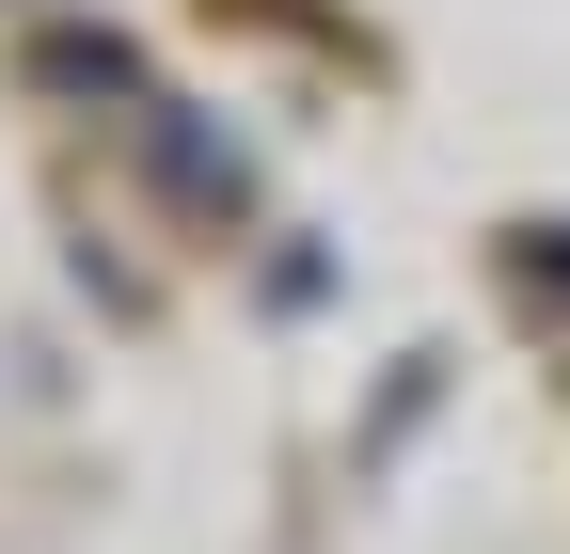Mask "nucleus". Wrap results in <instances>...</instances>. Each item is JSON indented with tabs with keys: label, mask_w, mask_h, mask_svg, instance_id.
I'll return each instance as SVG.
<instances>
[{
	"label": "nucleus",
	"mask_w": 570,
	"mask_h": 554,
	"mask_svg": "<svg viewBox=\"0 0 570 554\" xmlns=\"http://www.w3.org/2000/svg\"><path fill=\"white\" fill-rule=\"evenodd\" d=\"M142 159H159V190L190 206V222H238V190H254V175H238V144H206L175 96H142Z\"/></svg>",
	"instance_id": "1"
}]
</instances>
